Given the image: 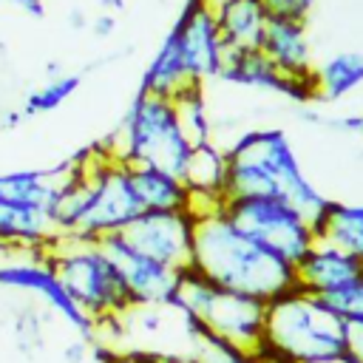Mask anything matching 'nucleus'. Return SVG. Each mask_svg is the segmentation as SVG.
<instances>
[{
	"instance_id": "obj_5",
	"label": "nucleus",
	"mask_w": 363,
	"mask_h": 363,
	"mask_svg": "<svg viewBox=\"0 0 363 363\" xmlns=\"http://www.w3.org/2000/svg\"><path fill=\"white\" fill-rule=\"evenodd\" d=\"M125 164H150L182 176L193 142L187 139L176 102L136 91L119 128L102 142Z\"/></svg>"
},
{
	"instance_id": "obj_31",
	"label": "nucleus",
	"mask_w": 363,
	"mask_h": 363,
	"mask_svg": "<svg viewBox=\"0 0 363 363\" xmlns=\"http://www.w3.org/2000/svg\"><path fill=\"white\" fill-rule=\"evenodd\" d=\"M318 125H326V128H335V130H343V133H354V136H363V113H346V116H320Z\"/></svg>"
},
{
	"instance_id": "obj_10",
	"label": "nucleus",
	"mask_w": 363,
	"mask_h": 363,
	"mask_svg": "<svg viewBox=\"0 0 363 363\" xmlns=\"http://www.w3.org/2000/svg\"><path fill=\"white\" fill-rule=\"evenodd\" d=\"M99 244L119 269L130 306H170L179 284V269L139 252L122 233L105 235L99 238Z\"/></svg>"
},
{
	"instance_id": "obj_23",
	"label": "nucleus",
	"mask_w": 363,
	"mask_h": 363,
	"mask_svg": "<svg viewBox=\"0 0 363 363\" xmlns=\"http://www.w3.org/2000/svg\"><path fill=\"white\" fill-rule=\"evenodd\" d=\"M176 111L182 119V128L187 133V139L193 145L201 142H213V119L207 111V96H204V85L201 82H190L187 88H182L176 96Z\"/></svg>"
},
{
	"instance_id": "obj_4",
	"label": "nucleus",
	"mask_w": 363,
	"mask_h": 363,
	"mask_svg": "<svg viewBox=\"0 0 363 363\" xmlns=\"http://www.w3.org/2000/svg\"><path fill=\"white\" fill-rule=\"evenodd\" d=\"M170 309L179 312L182 320L196 323L204 332L227 343H235L247 352H255L264 343L267 303L252 295L218 286L193 267H184L179 272Z\"/></svg>"
},
{
	"instance_id": "obj_36",
	"label": "nucleus",
	"mask_w": 363,
	"mask_h": 363,
	"mask_svg": "<svg viewBox=\"0 0 363 363\" xmlns=\"http://www.w3.org/2000/svg\"><path fill=\"white\" fill-rule=\"evenodd\" d=\"M23 119H26V113H23V111H11V113H6V116H3V122H0V125H3V128H17Z\"/></svg>"
},
{
	"instance_id": "obj_11",
	"label": "nucleus",
	"mask_w": 363,
	"mask_h": 363,
	"mask_svg": "<svg viewBox=\"0 0 363 363\" xmlns=\"http://www.w3.org/2000/svg\"><path fill=\"white\" fill-rule=\"evenodd\" d=\"M122 235L145 255L173 267L184 269L193 258V235H196V216L190 210H145L139 213Z\"/></svg>"
},
{
	"instance_id": "obj_32",
	"label": "nucleus",
	"mask_w": 363,
	"mask_h": 363,
	"mask_svg": "<svg viewBox=\"0 0 363 363\" xmlns=\"http://www.w3.org/2000/svg\"><path fill=\"white\" fill-rule=\"evenodd\" d=\"M88 26H91V34H94V37L105 40V37H111V34H113V28H116V17H113L111 11H99Z\"/></svg>"
},
{
	"instance_id": "obj_37",
	"label": "nucleus",
	"mask_w": 363,
	"mask_h": 363,
	"mask_svg": "<svg viewBox=\"0 0 363 363\" xmlns=\"http://www.w3.org/2000/svg\"><path fill=\"white\" fill-rule=\"evenodd\" d=\"M99 6H102V11H122L125 9V0H99Z\"/></svg>"
},
{
	"instance_id": "obj_40",
	"label": "nucleus",
	"mask_w": 363,
	"mask_h": 363,
	"mask_svg": "<svg viewBox=\"0 0 363 363\" xmlns=\"http://www.w3.org/2000/svg\"><path fill=\"white\" fill-rule=\"evenodd\" d=\"M182 357H184V354H182Z\"/></svg>"
},
{
	"instance_id": "obj_13",
	"label": "nucleus",
	"mask_w": 363,
	"mask_h": 363,
	"mask_svg": "<svg viewBox=\"0 0 363 363\" xmlns=\"http://www.w3.org/2000/svg\"><path fill=\"white\" fill-rule=\"evenodd\" d=\"M360 278L363 261L323 238H315V244L295 264V286L318 298H335Z\"/></svg>"
},
{
	"instance_id": "obj_30",
	"label": "nucleus",
	"mask_w": 363,
	"mask_h": 363,
	"mask_svg": "<svg viewBox=\"0 0 363 363\" xmlns=\"http://www.w3.org/2000/svg\"><path fill=\"white\" fill-rule=\"evenodd\" d=\"M96 352V343H91L88 337H74V340H68L65 343V349H62V360L65 363H85L91 354Z\"/></svg>"
},
{
	"instance_id": "obj_38",
	"label": "nucleus",
	"mask_w": 363,
	"mask_h": 363,
	"mask_svg": "<svg viewBox=\"0 0 363 363\" xmlns=\"http://www.w3.org/2000/svg\"><path fill=\"white\" fill-rule=\"evenodd\" d=\"M326 363H352L349 357H337V360H326Z\"/></svg>"
},
{
	"instance_id": "obj_6",
	"label": "nucleus",
	"mask_w": 363,
	"mask_h": 363,
	"mask_svg": "<svg viewBox=\"0 0 363 363\" xmlns=\"http://www.w3.org/2000/svg\"><path fill=\"white\" fill-rule=\"evenodd\" d=\"M45 258L68 289V295L79 303V309L94 318L96 329L122 320L133 309L122 275L99 241L79 235H57L45 247Z\"/></svg>"
},
{
	"instance_id": "obj_3",
	"label": "nucleus",
	"mask_w": 363,
	"mask_h": 363,
	"mask_svg": "<svg viewBox=\"0 0 363 363\" xmlns=\"http://www.w3.org/2000/svg\"><path fill=\"white\" fill-rule=\"evenodd\" d=\"M295 363H326L346 357V320L318 295L298 286L267 303L264 343Z\"/></svg>"
},
{
	"instance_id": "obj_7",
	"label": "nucleus",
	"mask_w": 363,
	"mask_h": 363,
	"mask_svg": "<svg viewBox=\"0 0 363 363\" xmlns=\"http://www.w3.org/2000/svg\"><path fill=\"white\" fill-rule=\"evenodd\" d=\"M139 213L142 204L136 199L128 164L119 162L102 142L88 147V201L74 235L99 241L122 233Z\"/></svg>"
},
{
	"instance_id": "obj_20",
	"label": "nucleus",
	"mask_w": 363,
	"mask_h": 363,
	"mask_svg": "<svg viewBox=\"0 0 363 363\" xmlns=\"http://www.w3.org/2000/svg\"><path fill=\"white\" fill-rule=\"evenodd\" d=\"M193 79L187 74V65H184V57H182V48H179V40L173 31H167V37L162 40L159 51L150 57L145 74H142V82H139V91L145 94H153V96H167L173 99L182 88H187Z\"/></svg>"
},
{
	"instance_id": "obj_25",
	"label": "nucleus",
	"mask_w": 363,
	"mask_h": 363,
	"mask_svg": "<svg viewBox=\"0 0 363 363\" xmlns=\"http://www.w3.org/2000/svg\"><path fill=\"white\" fill-rule=\"evenodd\" d=\"M45 323H48V309L43 312L34 303H23L11 312V340L23 357H37L45 346Z\"/></svg>"
},
{
	"instance_id": "obj_29",
	"label": "nucleus",
	"mask_w": 363,
	"mask_h": 363,
	"mask_svg": "<svg viewBox=\"0 0 363 363\" xmlns=\"http://www.w3.org/2000/svg\"><path fill=\"white\" fill-rule=\"evenodd\" d=\"M269 14L275 17H295V20H306L312 11L315 0H264Z\"/></svg>"
},
{
	"instance_id": "obj_33",
	"label": "nucleus",
	"mask_w": 363,
	"mask_h": 363,
	"mask_svg": "<svg viewBox=\"0 0 363 363\" xmlns=\"http://www.w3.org/2000/svg\"><path fill=\"white\" fill-rule=\"evenodd\" d=\"M252 363H295V360H289V357H284V354H275V352H269L267 346H261V349L252 352Z\"/></svg>"
},
{
	"instance_id": "obj_24",
	"label": "nucleus",
	"mask_w": 363,
	"mask_h": 363,
	"mask_svg": "<svg viewBox=\"0 0 363 363\" xmlns=\"http://www.w3.org/2000/svg\"><path fill=\"white\" fill-rule=\"evenodd\" d=\"M79 85H82V74H77V71H60V74L48 77L40 88H34V91L26 96V102H23L20 111H23L26 116L51 113V111H57L60 105H65V102L79 91Z\"/></svg>"
},
{
	"instance_id": "obj_12",
	"label": "nucleus",
	"mask_w": 363,
	"mask_h": 363,
	"mask_svg": "<svg viewBox=\"0 0 363 363\" xmlns=\"http://www.w3.org/2000/svg\"><path fill=\"white\" fill-rule=\"evenodd\" d=\"M170 31L179 40L190 79L201 82V85H207L210 79H218L224 57H227V45L221 40V31H218L210 3L207 0H184L182 14L176 17Z\"/></svg>"
},
{
	"instance_id": "obj_19",
	"label": "nucleus",
	"mask_w": 363,
	"mask_h": 363,
	"mask_svg": "<svg viewBox=\"0 0 363 363\" xmlns=\"http://www.w3.org/2000/svg\"><path fill=\"white\" fill-rule=\"evenodd\" d=\"M130 170V182L136 190V199L145 210H190V190L184 187L182 176L162 170V167H150V164H128Z\"/></svg>"
},
{
	"instance_id": "obj_2",
	"label": "nucleus",
	"mask_w": 363,
	"mask_h": 363,
	"mask_svg": "<svg viewBox=\"0 0 363 363\" xmlns=\"http://www.w3.org/2000/svg\"><path fill=\"white\" fill-rule=\"evenodd\" d=\"M227 199L275 196L301 210L312 224L332 201L301 167V159L281 128H250L227 147Z\"/></svg>"
},
{
	"instance_id": "obj_9",
	"label": "nucleus",
	"mask_w": 363,
	"mask_h": 363,
	"mask_svg": "<svg viewBox=\"0 0 363 363\" xmlns=\"http://www.w3.org/2000/svg\"><path fill=\"white\" fill-rule=\"evenodd\" d=\"M0 289H11V292L37 298L43 306H48L51 315L65 320L79 337H88L91 343H96L94 318L85 309H79V303L68 295V289L57 278L54 267L48 264L45 252H20V258L0 261Z\"/></svg>"
},
{
	"instance_id": "obj_21",
	"label": "nucleus",
	"mask_w": 363,
	"mask_h": 363,
	"mask_svg": "<svg viewBox=\"0 0 363 363\" xmlns=\"http://www.w3.org/2000/svg\"><path fill=\"white\" fill-rule=\"evenodd\" d=\"M363 85V54L360 51H337L315 65V88L318 102H340L352 91Z\"/></svg>"
},
{
	"instance_id": "obj_16",
	"label": "nucleus",
	"mask_w": 363,
	"mask_h": 363,
	"mask_svg": "<svg viewBox=\"0 0 363 363\" xmlns=\"http://www.w3.org/2000/svg\"><path fill=\"white\" fill-rule=\"evenodd\" d=\"M54 238H57V230L45 210L0 199V250L45 252V247Z\"/></svg>"
},
{
	"instance_id": "obj_22",
	"label": "nucleus",
	"mask_w": 363,
	"mask_h": 363,
	"mask_svg": "<svg viewBox=\"0 0 363 363\" xmlns=\"http://www.w3.org/2000/svg\"><path fill=\"white\" fill-rule=\"evenodd\" d=\"M315 235L323 241L337 244L340 250L357 255L363 261V204L349 201H329L323 216L312 224Z\"/></svg>"
},
{
	"instance_id": "obj_27",
	"label": "nucleus",
	"mask_w": 363,
	"mask_h": 363,
	"mask_svg": "<svg viewBox=\"0 0 363 363\" xmlns=\"http://www.w3.org/2000/svg\"><path fill=\"white\" fill-rule=\"evenodd\" d=\"M346 320V357L363 363V315H343Z\"/></svg>"
},
{
	"instance_id": "obj_35",
	"label": "nucleus",
	"mask_w": 363,
	"mask_h": 363,
	"mask_svg": "<svg viewBox=\"0 0 363 363\" xmlns=\"http://www.w3.org/2000/svg\"><path fill=\"white\" fill-rule=\"evenodd\" d=\"M68 26H71V28H77V31H79V28H85V26H88L85 11H82V9H71V14H68Z\"/></svg>"
},
{
	"instance_id": "obj_28",
	"label": "nucleus",
	"mask_w": 363,
	"mask_h": 363,
	"mask_svg": "<svg viewBox=\"0 0 363 363\" xmlns=\"http://www.w3.org/2000/svg\"><path fill=\"white\" fill-rule=\"evenodd\" d=\"M340 315H363V278L335 298H326Z\"/></svg>"
},
{
	"instance_id": "obj_18",
	"label": "nucleus",
	"mask_w": 363,
	"mask_h": 363,
	"mask_svg": "<svg viewBox=\"0 0 363 363\" xmlns=\"http://www.w3.org/2000/svg\"><path fill=\"white\" fill-rule=\"evenodd\" d=\"M68 173V162L54 167H23V170H0V199L17 201L40 210H51L54 196Z\"/></svg>"
},
{
	"instance_id": "obj_1",
	"label": "nucleus",
	"mask_w": 363,
	"mask_h": 363,
	"mask_svg": "<svg viewBox=\"0 0 363 363\" xmlns=\"http://www.w3.org/2000/svg\"><path fill=\"white\" fill-rule=\"evenodd\" d=\"M190 267L207 281L264 303L295 286V267L238 230L221 210L196 216Z\"/></svg>"
},
{
	"instance_id": "obj_34",
	"label": "nucleus",
	"mask_w": 363,
	"mask_h": 363,
	"mask_svg": "<svg viewBox=\"0 0 363 363\" xmlns=\"http://www.w3.org/2000/svg\"><path fill=\"white\" fill-rule=\"evenodd\" d=\"M0 3L17 6V9H23V11H28V14L40 17V14H43V3H45V0H0Z\"/></svg>"
},
{
	"instance_id": "obj_26",
	"label": "nucleus",
	"mask_w": 363,
	"mask_h": 363,
	"mask_svg": "<svg viewBox=\"0 0 363 363\" xmlns=\"http://www.w3.org/2000/svg\"><path fill=\"white\" fill-rule=\"evenodd\" d=\"M96 363H179V354L153 349H108L96 346Z\"/></svg>"
},
{
	"instance_id": "obj_15",
	"label": "nucleus",
	"mask_w": 363,
	"mask_h": 363,
	"mask_svg": "<svg viewBox=\"0 0 363 363\" xmlns=\"http://www.w3.org/2000/svg\"><path fill=\"white\" fill-rule=\"evenodd\" d=\"M261 51L284 77H309L315 71L306 20L269 14L261 37Z\"/></svg>"
},
{
	"instance_id": "obj_17",
	"label": "nucleus",
	"mask_w": 363,
	"mask_h": 363,
	"mask_svg": "<svg viewBox=\"0 0 363 363\" xmlns=\"http://www.w3.org/2000/svg\"><path fill=\"white\" fill-rule=\"evenodd\" d=\"M207 3L213 9L227 51L261 48V37L269 20V9L264 0H207Z\"/></svg>"
},
{
	"instance_id": "obj_39",
	"label": "nucleus",
	"mask_w": 363,
	"mask_h": 363,
	"mask_svg": "<svg viewBox=\"0 0 363 363\" xmlns=\"http://www.w3.org/2000/svg\"><path fill=\"white\" fill-rule=\"evenodd\" d=\"M179 363H184V357H182V354H179Z\"/></svg>"
},
{
	"instance_id": "obj_8",
	"label": "nucleus",
	"mask_w": 363,
	"mask_h": 363,
	"mask_svg": "<svg viewBox=\"0 0 363 363\" xmlns=\"http://www.w3.org/2000/svg\"><path fill=\"white\" fill-rule=\"evenodd\" d=\"M221 213L244 230L250 238H255L261 247L275 252L278 258L289 261L292 267L301 261V255L315 244V227L312 221L295 210L289 201L275 196H235L224 199Z\"/></svg>"
},
{
	"instance_id": "obj_14",
	"label": "nucleus",
	"mask_w": 363,
	"mask_h": 363,
	"mask_svg": "<svg viewBox=\"0 0 363 363\" xmlns=\"http://www.w3.org/2000/svg\"><path fill=\"white\" fill-rule=\"evenodd\" d=\"M182 182L190 190L193 216L221 210L227 199V150L216 139L193 145L187 164L182 170Z\"/></svg>"
}]
</instances>
